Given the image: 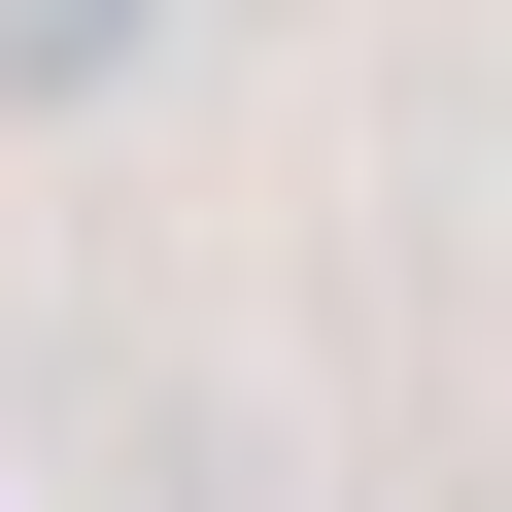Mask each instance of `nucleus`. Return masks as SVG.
<instances>
[{"label":"nucleus","instance_id":"1","mask_svg":"<svg viewBox=\"0 0 512 512\" xmlns=\"http://www.w3.org/2000/svg\"><path fill=\"white\" fill-rule=\"evenodd\" d=\"M137 35H171V0H0V103H103Z\"/></svg>","mask_w":512,"mask_h":512}]
</instances>
